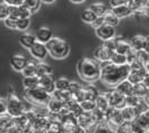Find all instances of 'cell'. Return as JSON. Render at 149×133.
I'll list each match as a JSON object with an SVG mask.
<instances>
[{"label": "cell", "mask_w": 149, "mask_h": 133, "mask_svg": "<svg viewBox=\"0 0 149 133\" xmlns=\"http://www.w3.org/2000/svg\"><path fill=\"white\" fill-rule=\"evenodd\" d=\"M101 67V75H100V80L102 83H104L105 85L116 87L120 82L127 80L128 75L130 73V66L126 65H121L117 66L110 60L108 62H101L100 63Z\"/></svg>", "instance_id": "obj_1"}, {"label": "cell", "mask_w": 149, "mask_h": 133, "mask_svg": "<svg viewBox=\"0 0 149 133\" xmlns=\"http://www.w3.org/2000/svg\"><path fill=\"white\" fill-rule=\"evenodd\" d=\"M77 73L83 81L95 82L100 80L101 75V67H100V62L95 58H82L77 63Z\"/></svg>", "instance_id": "obj_2"}, {"label": "cell", "mask_w": 149, "mask_h": 133, "mask_svg": "<svg viewBox=\"0 0 149 133\" xmlns=\"http://www.w3.org/2000/svg\"><path fill=\"white\" fill-rule=\"evenodd\" d=\"M48 55L55 59L66 58L70 54V45L66 40L58 37H53L46 43Z\"/></svg>", "instance_id": "obj_3"}, {"label": "cell", "mask_w": 149, "mask_h": 133, "mask_svg": "<svg viewBox=\"0 0 149 133\" xmlns=\"http://www.w3.org/2000/svg\"><path fill=\"white\" fill-rule=\"evenodd\" d=\"M52 94L47 93L45 89H43L40 86H36L34 89H26L25 92V97L30 104H40V105H46L49 101Z\"/></svg>", "instance_id": "obj_4"}, {"label": "cell", "mask_w": 149, "mask_h": 133, "mask_svg": "<svg viewBox=\"0 0 149 133\" xmlns=\"http://www.w3.org/2000/svg\"><path fill=\"white\" fill-rule=\"evenodd\" d=\"M26 105L16 94H9L7 97V113L13 118H18L26 112Z\"/></svg>", "instance_id": "obj_5"}, {"label": "cell", "mask_w": 149, "mask_h": 133, "mask_svg": "<svg viewBox=\"0 0 149 133\" xmlns=\"http://www.w3.org/2000/svg\"><path fill=\"white\" fill-rule=\"evenodd\" d=\"M105 122L109 125L116 129L118 125L125 122V118L122 116V112L119 109H114V107H109L105 112Z\"/></svg>", "instance_id": "obj_6"}, {"label": "cell", "mask_w": 149, "mask_h": 133, "mask_svg": "<svg viewBox=\"0 0 149 133\" xmlns=\"http://www.w3.org/2000/svg\"><path fill=\"white\" fill-rule=\"evenodd\" d=\"M105 95L108 97L109 105L114 109H119L122 110L126 106V96L122 95L120 92H118L116 89L109 91L108 93H105Z\"/></svg>", "instance_id": "obj_7"}, {"label": "cell", "mask_w": 149, "mask_h": 133, "mask_svg": "<svg viewBox=\"0 0 149 133\" xmlns=\"http://www.w3.org/2000/svg\"><path fill=\"white\" fill-rule=\"evenodd\" d=\"M95 35H97V38H100L103 42L112 39V38H116V35H117L116 27L103 24V25H101L100 27H97L95 29Z\"/></svg>", "instance_id": "obj_8"}, {"label": "cell", "mask_w": 149, "mask_h": 133, "mask_svg": "<svg viewBox=\"0 0 149 133\" xmlns=\"http://www.w3.org/2000/svg\"><path fill=\"white\" fill-rule=\"evenodd\" d=\"M29 53L30 55L33 56V58H35L38 62H43L47 57V55H48V51H47L46 44L39 43V42H36L35 44L30 47Z\"/></svg>", "instance_id": "obj_9"}, {"label": "cell", "mask_w": 149, "mask_h": 133, "mask_svg": "<svg viewBox=\"0 0 149 133\" xmlns=\"http://www.w3.org/2000/svg\"><path fill=\"white\" fill-rule=\"evenodd\" d=\"M113 53H114V51L111 49L110 47H108V46L103 43L101 46H99L97 49H95V52H94V57H95V59L99 60L100 63H101V62H108V60H110Z\"/></svg>", "instance_id": "obj_10"}, {"label": "cell", "mask_w": 149, "mask_h": 133, "mask_svg": "<svg viewBox=\"0 0 149 133\" xmlns=\"http://www.w3.org/2000/svg\"><path fill=\"white\" fill-rule=\"evenodd\" d=\"M147 74H148V71H147L146 66L140 67V68H136V69H130V73L128 75L127 80L129 82H131L132 84L141 83Z\"/></svg>", "instance_id": "obj_11"}, {"label": "cell", "mask_w": 149, "mask_h": 133, "mask_svg": "<svg viewBox=\"0 0 149 133\" xmlns=\"http://www.w3.org/2000/svg\"><path fill=\"white\" fill-rule=\"evenodd\" d=\"M29 59L27 57H25L24 55L17 54V55H13L10 57V66L13 67V69H15L16 72H20L25 68V66L27 65Z\"/></svg>", "instance_id": "obj_12"}, {"label": "cell", "mask_w": 149, "mask_h": 133, "mask_svg": "<svg viewBox=\"0 0 149 133\" xmlns=\"http://www.w3.org/2000/svg\"><path fill=\"white\" fill-rule=\"evenodd\" d=\"M38 86H40L43 89H45L47 93L53 94V92L55 91V81L53 78L52 74L49 75H45L39 77V84Z\"/></svg>", "instance_id": "obj_13"}, {"label": "cell", "mask_w": 149, "mask_h": 133, "mask_svg": "<svg viewBox=\"0 0 149 133\" xmlns=\"http://www.w3.org/2000/svg\"><path fill=\"white\" fill-rule=\"evenodd\" d=\"M10 17L20 19V18H30L31 12L25 6H11L10 8Z\"/></svg>", "instance_id": "obj_14"}, {"label": "cell", "mask_w": 149, "mask_h": 133, "mask_svg": "<svg viewBox=\"0 0 149 133\" xmlns=\"http://www.w3.org/2000/svg\"><path fill=\"white\" fill-rule=\"evenodd\" d=\"M35 37H36V40L39 42V43H43V44H46L48 40H51V38H53V31L48 27H39L36 33H35Z\"/></svg>", "instance_id": "obj_15"}, {"label": "cell", "mask_w": 149, "mask_h": 133, "mask_svg": "<svg viewBox=\"0 0 149 133\" xmlns=\"http://www.w3.org/2000/svg\"><path fill=\"white\" fill-rule=\"evenodd\" d=\"M110 9L119 19H125L129 16L134 15V10L130 8V6L128 3L127 5H121V6H118V7L110 8Z\"/></svg>", "instance_id": "obj_16"}, {"label": "cell", "mask_w": 149, "mask_h": 133, "mask_svg": "<svg viewBox=\"0 0 149 133\" xmlns=\"http://www.w3.org/2000/svg\"><path fill=\"white\" fill-rule=\"evenodd\" d=\"M129 43L131 45V48L138 52V51H142L146 47V43H147V37L142 36V35H136L129 40Z\"/></svg>", "instance_id": "obj_17"}, {"label": "cell", "mask_w": 149, "mask_h": 133, "mask_svg": "<svg viewBox=\"0 0 149 133\" xmlns=\"http://www.w3.org/2000/svg\"><path fill=\"white\" fill-rule=\"evenodd\" d=\"M46 106H47V109L49 110L51 113H60L64 110V102L56 98V97H54V96H51V98L47 102Z\"/></svg>", "instance_id": "obj_18"}, {"label": "cell", "mask_w": 149, "mask_h": 133, "mask_svg": "<svg viewBox=\"0 0 149 133\" xmlns=\"http://www.w3.org/2000/svg\"><path fill=\"white\" fill-rule=\"evenodd\" d=\"M114 89L125 96H129L131 95V94H134V84L131 82H129L128 80L120 82Z\"/></svg>", "instance_id": "obj_19"}, {"label": "cell", "mask_w": 149, "mask_h": 133, "mask_svg": "<svg viewBox=\"0 0 149 133\" xmlns=\"http://www.w3.org/2000/svg\"><path fill=\"white\" fill-rule=\"evenodd\" d=\"M131 45L129 42L122 40V39H117L116 42V47H114V52L122 55H127L128 53L131 52Z\"/></svg>", "instance_id": "obj_20"}, {"label": "cell", "mask_w": 149, "mask_h": 133, "mask_svg": "<svg viewBox=\"0 0 149 133\" xmlns=\"http://www.w3.org/2000/svg\"><path fill=\"white\" fill-rule=\"evenodd\" d=\"M36 42H37V40H36L35 35H33V34H27V33L22 34V36H20V38H19L20 45H22L24 48H27V49H29L30 47L35 44Z\"/></svg>", "instance_id": "obj_21"}, {"label": "cell", "mask_w": 149, "mask_h": 133, "mask_svg": "<svg viewBox=\"0 0 149 133\" xmlns=\"http://www.w3.org/2000/svg\"><path fill=\"white\" fill-rule=\"evenodd\" d=\"M94 102H95V109L102 112H107V110L110 107L108 97H107L105 94H99Z\"/></svg>", "instance_id": "obj_22"}, {"label": "cell", "mask_w": 149, "mask_h": 133, "mask_svg": "<svg viewBox=\"0 0 149 133\" xmlns=\"http://www.w3.org/2000/svg\"><path fill=\"white\" fill-rule=\"evenodd\" d=\"M14 124V118L10 116L8 113L0 115V131H7L10 126Z\"/></svg>", "instance_id": "obj_23"}, {"label": "cell", "mask_w": 149, "mask_h": 133, "mask_svg": "<svg viewBox=\"0 0 149 133\" xmlns=\"http://www.w3.org/2000/svg\"><path fill=\"white\" fill-rule=\"evenodd\" d=\"M121 112H122V116L125 118V121H129V122L134 121V118L139 115L136 107H131V106H125L121 110Z\"/></svg>", "instance_id": "obj_24"}, {"label": "cell", "mask_w": 149, "mask_h": 133, "mask_svg": "<svg viewBox=\"0 0 149 133\" xmlns=\"http://www.w3.org/2000/svg\"><path fill=\"white\" fill-rule=\"evenodd\" d=\"M52 67L47 65L44 62H38L36 64V76H38V77L52 74Z\"/></svg>", "instance_id": "obj_25"}, {"label": "cell", "mask_w": 149, "mask_h": 133, "mask_svg": "<svg viewBox=\"0 0 149 133\" xmlns=\"http://www.w3.org/2000/svg\"><path fill=\"white\" fill-rule=\"evenodd\" d=\"M22 6H25V7L27 8L31 12V15H34V14H36L38 10L40 9L42 1L40 0H24Z\"/></svg>", "instance_id": "obj_26"}, {"label": "cell", "mask_w": 149, "mask_h": 133, "mask_svg": "<svg viewBox=\"0 0 149 133\" xmlns=\"http://www.w3.org/2000/svg\"><path fill=\"white\" fill-rule=\"evenodd\" d=\"M89 8L97 16V17L104 16L105 12L109 10L108 7L105 6L104 3H102V2H93V3H91V6H90Z\"/></svg>", "instance_id": "obj_27"}, {"label": "cell", "mask_w": 149, "mask_h": 133, "mask_svg": "<svg viewBox=\"0 0 149 133\" xmlns=\"http://www.w3.org/2000/svg\"><path fill=\"white\" fill-rule=\"evenodd\" d=\"M38 84H39V77L36 75L35 76H26L22 80V86L26 89H34V87L38 86Z\"/></svg>", "instance_id": "obj_28"}, {"label": "cell", "mask_w": 149, "mask_h": 133, "mask_svg": "<svg viewBox=\"0 0 149 133\" xmlns=\"http://www.w3.org/2000/svg\"><path fill=\"white\" fill-rule=\"evenodd\" d=\"M103 20H104V24L110 25V26H113V27H117L120 22V19L112 12L111 9H109V10L104 14V16H103Z\"/></svg>", "instance_id": "obj_29"}, {"label": "cell", "mask_w": 149, "mask_h": 133, "mask_svg": "<svg viewBox=\"0 0 149 133\" xmlns=\"http://www.w3.org/2000/svg\"><path fill=\"white\" fill-rule=\"evenodd\" d=\"M97 16L90 9V8H86V9H84L82 12H81V20L83 22H85V24H92V22L94 21L95 19H97Z\"/></svg>", "instance_id": "obj_30"}, {"label": "cell", "mask_w": 149, "mask_h": 133, "mask_svg": "<svg viewBox=\"0 0 149 133\" xmlns=\"http://www.w3.org/2000/svg\"><path fill=\"white\" fill-rule=\"evenodd\" d=\"M36 64L35 62H31V60H28L27 65L25 66V68L22 71V74L24 77L26 76H35L36 75Z\"/></svg>", "instance_id": "obj_31"}, {"label": "cell", "mask_w": 149, "mask_h": 133, "mask_svg": "<svg viewBox=\"0 0 149 133\" xmlns=\"http://www.w3.org/2000/svg\"><path fill=\"white\" fill-rule=\"evenodd\" d=\"M84 92H85V100H91V101H95L97 95L100 94L97 87L92 86V85H88L84 87Z\"/></svg>", "instance_id": "obj_32"}, {"label": "cell", "mask_w": 149, "mask_h": 133, "mask_svg": "<svg viewBox=\"0 0 149 133\" xmlns=\"http://www.w3.org/2000/svg\"><path fill=\"white\" fill-rule=\"evenodd\" d=\"M110 62L113 63L114 65L117 66H121V65H126L127 64V57L126 55H122V54H118V53H113L110 58Z\"/></svg>", "instance_id": "obj_33"}, {"label": "cell", "mask_w": 149, "mask_h": 133, "mask_svg": "<svg viewBox=\"0 0 149 133\" xmlns=\"http://www.w3.org/2000/svg\"><path fill=\"white\" fill-rule=\"evenodd\" d=\"M147 91H148V87L143 84V83H137V84H134V94L137 96H139V97H143V96L146 95V93H147Z\"/></svg>", "instance_id": "obj_34"}, {"label": "cell", "mask_w": 149, "mask_h": 133, "mask_svg": "<svg viewBox=\"0 0 149 133\" xmlns=\"http://www.w3.org/2000/svg\"><path fill=\"white\" fill-rule=\"evenodd\" d=\"M92 133H116V130L104 122V123H99Z\"/></svg>", "instance_id": "obj_35"}, {"label": "cell", "mask_w": 149, "mask_h": 133, "mask_svg": "<svg viewBox=\"0 0 149 133\" xmlns=\"http://www.w3.org/2000/svg\"><path fill=\"white\" fill-rule=\"evenodd\" d=\"M142 98L139 96L131 94L129 96H126V106H131V107H137L139 104L141 103Z\"/></svg>", "instance_id": "obj_36"}, {"label": "cell", "mask_w": 149, "mask_h": 133, "mask_svg": "<svg viewBox=\"0 0 149 133\" xmlns=\"http://www.w3.org/2000/svg\"><path fill=\"white\" fill-rule=\"evenodd\" d=\"M70 83L71 82L68 81L65 77H60L55 81V89L57 91H67L68 89V86H70Z\"/></svg>", "instance_id": "obj_37"}, {"label": "cell", "mask_w": 149, "mask_h": 133, "mask_svg": "<svg viewBox=\"0 0 149 133\" xmlns=\"http://www.w3.org/2000/svg\"><path fill=\"white\" fill-rule=\"evenodd\" d=\"M116 133H134L132 127H131V122L129 121H125L123 123H121L116 129Z\"/></svg>", "instance_id": "obj_38"}, {"label": "cell", "mask_w": 149, "mask_h": 133, "mask_svg": "<svg viewBox=\"0 0 149 133\" xmlns=\"http://www.w3.org/2000/svg\"><path fill=\"white\" fill-rule=\"evenodd\" d=\"M131 127L134 133H149L148 130L139 122V120L136 118L134 121H131Z\"/></svg>", "instance_id": "obj_39"}, {"label": "cell", "mask_w": 149, "mask_h": 133, "mask_svg": "<svg viewBox=\"0 0 149 133\" xmlns=\"http://www.w3.org/2000/svg\"><path fill=\"white\" fill-rule=\"evenodd\" d=\"M47 132L48 133H62V122H60V121H49Z\"/></svg>", "instance_id": "obj_40"}, {"label": "cell", "mask_w": 149, "mask_h": 133, "mask_svg": "<svg viewBox=\"0 0 149 133\" xmlns=\"http://www.w3.org/2000/svg\"><path fill=\"white\" fill-rule=\"evenodd\" d=\"M137 60L140 62L143 66L149 65V53H147L145 49L137 52Z\"/></svg>", "instance_id": "obj_41"}, {"label": "cell", "mask_w": 149, "mask_h": 133, "mask_svg": "<svg viewBox=\"0 0 149 133\" xmlns=\"http://www.w3.org/2000/svg\"><path fill=\"white\" fill-rule=\"evenodd\" d=\"M10 8L11 6H9L3 1L0 3V20H5L7 17L10 16Z\"/></svg>", "instance_id": "obj_42"}, {"label": "cell", "mask_w": 149, "mask_h": 133, "mask_svg": "<svg viewBox=\"0 0 149 133\" xmlns=\"http://www.w3.org/2000/svg\"><path fill=\"white\" fill-rule=\"evenodd\" d=\"M30 26V18H20L17 19V30L25 31L29 28Z\"/></svg>", "instance_id": "obj_43"}, {"label": "cell", "mask_w": 149, "mask_h": 133, "mask_svg": "<svg viewBox=\"0 0 149 133\" xmlns=\"http://www.w3.org/2000/svg\"><path fill=\"white\" fill-rule=\"evenodd\" d=\"M80 105L84 112H92L95 109V102L91 100H84L82 102H80Z\"/></svg>", "instance_id": "obj_44"}, {"label": "cell", "mask_w": 149, "mask_h": 133, "mask_svg": "<svg viewBox=\"0 0 149 133\" xmlns=\"http://www.w3.org/2000/svg\"><path fill=\"white\" fill-rule=\"evenodd\" d=\"M3 22H5V26L9 29H17V19L16 18H13L9 16L3 20Z\"/></svg>", "instance_id": "obj_45"}, {"label": "cell", "mask_w": 149, "mask_h": 133, "mask_svg": "<svg viewBox=\"0 0 149 133\" xmlns=\"http://www.w3.org/2000/svg\"><path fill=\"white\" fill-rule=\"evenodd\" d=\"M126 57H127V64L130 65V64H132L134 62L137 60V52L134 51V49H131V52L128 53L127 55H126Z\"/></svg>", "instance_id": "obj_46"}, {"label": "cell", "mask_w": 149, "mask_h": 133, "mask_svg": "<svg viewBox=\"0 0 149 133\" xmlns=\"http://www.w3.org/2000/svg\"><path fill=\"white\" fill-rule=\"evenodd\" d=\"M82 89V86L79 84V83H76V82H71L70 83V86H68V91L71 92V94L73 95L74 93H76L79 89Z\"/></svg>", "instance_id": "obj_47"}, {"label": "cell", "mask_w": 149, "mask_h": 133, "mask_svg": "<svg viewBox=\"0 0 149 133\" xmlns=\"http://www.w3.org/2000/svg\"><path fill=\"white\" fill-rule=\"evenodd\" d=\"M7 113V98L0 97V115Z\"/></svg>", "instance_id": "obj_48"}, {"label": "cell", "mask_w": 149, "mask_h": 133, "mask_svg": "<svg viewBox=\"0 0 149 133\" xmlns=\"http://www.w3.org/2000/svg\"><path fill=\"white\" fill-rule=\"evenodd\" d=\"M127 3L128 0H109L110 8L118 7V6H121V5H127Z\"/></svg>", "instance_id": "obj_49"}, {"label": "cell", "mask_w": 149, "mask_h": 133, "mask_svg": "<svg viewBox=\"0 0 149 133\" xmlns=\"http://www.w3.org/2000/svg\"><path fill=\"white\" fill-rule=\"evenodd\" d=\"M103 24H104V20H103V16H102V17H97V19L91 24V26H92L94 29H97V27H100V26L103 25Z\"/></svg>", "instance_id": "obj_50"}, {"label": "cell", "mask_w": 149, "mask_h": 133, "mask_svg": "<svg viewBox=\"0 0 149 133\" xmlns=\"http://www.w3.org/2000/svg\"><path fill=\"white\" fill-rule=\"evenodd\" d=\"M6 133H22V127H20V126L16 125L15 123H14V124L6 131Z\"/></svg>", "instance_id": "obj_51"}, {"label": "cell", "mask_w": 149, "mask_h": 133, "mask_svg": "<svg viewBox=\"0 0 149 133\" xmlns=\"http://www.w3.org/2000/svg\"><path fill=\"white\" fill-rule=\"evenodd\" d=\"M2 1L8 3L9 6H20L24 2V0H2Z\"/></svg>", "instance_id": "obj_52"}, {"label": "cell", "mask_w": 149, "mask_h": 133, "mask_svg": "<svg viewBox=\"0 0 149 133\" xmlns=\"http://www.w3.org/2000/svg\"><path fill=\"white\" fill-rule=\"evenodd\" d=\"M40 1H42V3H45V5H53L57 0H40Z\"/></svg>", "instance_id": "obj_53"}, {"label": "cell", "mask_w": 149, "mask_h": 133, "mask_svg": "<svg viewBox=\"0 0 149 133\" xmlns=\"http://www.w3.org/2000/svg\"><path fill=\"white\" fill-rule=\"evenodd\" d=\"M72 3H74V5H80V3H83V2H85L86 0H70Z\"/></svg>", "instance_id": "obj_54"}, {"label": "cell", "mask_w": 149, "mask_h": 133, "mask_svg": "<svg viewBox=\"0 0 149 133\" xmlns=\"http://www.w3.org/2000/svg\"><path fill=\"white\" fill-rule=\"evenodd\" d=\"M145 51L147 53H149V37H147V43H146V47H145Z\"/></svg>", "instance_id": "obj_55"}, {"label": "cell", "mask_w": 149, "mask_h": 133, "mask_svg": "<svg viewBox=\"0 0 149 133\" xmlns=\"http://www.w3.org/2000/svg\"><path fill=\"white\" fill-rule=\"evenodd\" d=\"M0 133H6L5 131H0Z\"/></svg>", "instance_id": "obj_56"}]
</instances>
